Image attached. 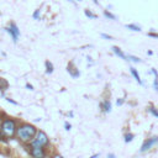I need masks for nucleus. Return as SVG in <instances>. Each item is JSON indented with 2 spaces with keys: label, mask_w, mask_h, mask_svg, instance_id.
Instances as JSON below:
<instances>
[{
  "label": "nucleus",
  "mask_w": 158,
  "mask_h": 158,
  "mask_svg": "<svg viewBox=\"0 0 158 158\" xmlns=\"http://www.w3.org/2000/svg\"><path fill=\"white\" fill-rule=\"evenodd\" d=\"M16 133H17V137H19L21 141L27 142V141H30L31 138L35 137V135L37 133V131H36L35 126H32V125H30V123H25V125H22V126H20V127L17 128Z\"/></svg>",
  "instance_id": "nucleus-1"
},
{
  "label": "nucleus",
  "mask_w": 158,
  "mask_h": 158,
  "mask_svg": "<svg viewBox=\"0 0 158 158\" xmlns=\"http://www.w3.org/2000/svg\"><path fill=\"white\" fill-rule=\"evenodd\" d=\"M15 121L12 120H5L1 123V132L6 137H12L15 135Z\"/></svg>",
  "instance_id": "nucleus-2"
},
{
  "label": "nucleus",
  "mask_w": 158,
  "mask_h": 158,
  "mask_svg": "<svg viewBox=\"0 0 158 158\" xmlns=\"http://www.w3.org/2000/svg\"><path fill=\"white\" fill-rule=\"evenodd\" d=\"M31 144L41 146V147H43V146L48 144V137H47V135H46L43 131H38V132L36 133V137H35V139L32 141V143H31Z\"/></svg>",
  "instance_id": "nucleus-3"
},
{
  "label": "nucleus",
  "mask_w": 158,
  "mask_h": 158,
  "mask_svg": "<svg viewBox=\"0 0 158 158\" xmlns=\"http://www.w3.org/2000/svg\"><path fill=\"white\" fill-rule=\"evenodd\" d=\"M31 154H32L33 158H43L44 157V151L41 146L31 144Z\"/></svg>",
  "instance_id": "nucleus-4"
},
{
  "label": "nucleus",
  "mask_w": 158,
  "mask_h": 158,
  "mask_svg": "<svg viewBox=\"0 0 158 158\" xmlns=\"http://www.w3.org/2000/svg\"><path fill=\"white\" fill-rule=\"evenodd\" d=\"M157 142H158V137H152V138L146 139L144 143H143L142 147H141V152H146V151L151 149V147H152L153 144H156Z\"/></svg>",
  "instance_id": "nucleus-5"
},
{
  "label": "nucleus",
  "mask_w": 158,
  "mask_h": 158,
  "mask_svg": "<svg viewBox=\"0 0 158 158\" xmlns=\"http://www.w3.org/2000/svg\"><path fill=\"white\" fill-rule=\"evenodd\" d=\"M7 31L12 35V38H14V41H16L17 40V37H19V30H17V27H16V25L15 23H11V26H10V28H7Z\"/></svg>",
  "instance_id": "nucleus-6"
},
{
  "label": "nucleus",
  "mask_w": 158,
  "mask_h": 158,
  "mask_svg": "<svg viewBox=\"0 0 158 158\" xmlns=\"http://www.w3.org/2000/svg\"><path fill=\"white\" fill-rule=\"evenodd\" d=\"M112 51H114V53H115L116 56H118L121 59H125V60H127V57H126V54H125V53H123V52H122V51H121L118 47L114 46V47H112Z\"/></svg>",
  "instance_id": "nucleus-7"
},
{
  "label": "nucleus",
  "mask_w": 158,
  "mask_h": 158,
  "mask_svg": "<svg viewBox=\"0 0 158 158\" xmlns=\"http://www.w3.org/2000/svg\"><path fill=\"white\" fill-rule=\"evenodd\" d=\"M151 72H152V74L154 75V81H153V88H154V90H156V91H158V73L156 72V69H152Z\"/></svg>",
  "instance_id": "nucleus-8"
},
{
  "label": "nucleus",
  "mask_w": 158,
  "mask_h": 158,
  "mask_svg": "<svg viewBox=\"0 0 158 158\" xmlns=\"http://www.w3.org/2000/svg\"><path fill=\"white\" fill-rule=\"evenodd\" d=\"M131 74L133 75V78L136 79V81H137L138 84H142V80H141V78H139V74L137 73V70H136L135 68H131Z\"/></svg>",
  "instance_id": "nucleus-9"
},
{
  "label": "nucleus",
  "mask_w": 158,
  "mask_h": 158,
  "mask_svg": "<svg viewBox=\"0 0 158 158\" xmlns=\"http://www.w3.org/2000/svg\"><path fill=\"white\" fill-rule=\"evenodd\" d=\"M101 106H102V109H104L105 112H110V111H111V104H110L109 100H105V101L102 102Z\"/></svg>",
  "instance_id": "nucleus-10"
},
{
  "label": "nucleus",
  "mask_w": 158,
  "mask_h": 158,
  "mask_svg": "<svg viewBox=\"0 0 158 158\" xmlns=\"http://www.w3.org/2000/svg\"><path fill=\"white\" fill-rule=\"evenodd\" d=\"M126 27H127V28H130V30H132V31H141V27H139V26H137V25H133V23L126 25Z\"/></svg>",
  "instance_id": "nucleus-11"
},
{
  "label": "nucleus",
  "mask_w": 158,
  "mask_h": 158,
  "mask_svg": "<svg viewBox=\"0 0 158 158\" xmlns=\"http://www.w3.org/2000/svg\"><path fill=\"white\" fill-rule=\"evenodd\" d=\"M46 67H47V73H52V72H53V65H52V63L46 62Z\"/></svg>",
  "instance_id": "nucleus-12"
},
{
  "label": "nucleus",
  "mask_w": 158,
  "mask_h": 158,
  "mask_svg": "<svg viewBox=\"0 0 158 158\" xmlns=\"http://www.w3.org/2000/svg\"><path fill=\"white\" fill-rule=\"evenodd\" d=\"M132 139H133V135H132V133L125 135V142H131Z\"/></svg>",
  "instance_id": "nucleus-13"
},
{
  "label": "nucleus",
  "mask_w": 158,
  "mask_h": 158,
  "mask_svg": "<svg viewBox=\"0 0 158 158\" xmlns=\"http://www.w3.org/2000/svg\"><path fill=\"white\" fill-rule=\"evenodd\" d=\"M104 15L106 16V17H109V19H111V20H115L116 17H115V15H112L111 12H109V11H104Z\"/></svg>",
  "instance_id": "nucleus-14"
},
{
  "label": "nucleus",
  "mask_w": 158,
  "mask_h": 158,
  "mask_svg": "<svg viewBox=\"0 0 158 158\" xmlns=\"http://www.w3.org/2000/svg\"><path fill=\"white\" fill-rule=\"evenodd\" d=\"M85 15H86L88 17H90V19H95V17H96V16H95L91 11H89V10H85Z\"/></svg>",
  "instance_id": "nucleus-15"
},
{
  "label": "nucleus",
  "mask_w": 158,
  "mask_h": 158,
  "mask_svg": "<svg viewBox=\"0 0 158 158\" xmlns=\"http://www.w3.org/2000/svg\"><path fill=\"white\" fill-rule=\"evenodd\" d=\"M127 58H128L130 60H132V62H136V63H137V62H141V59L137 58V57H135V56H128Z\"/></svg>",
  "instance_id": "nucleus-16"
},
{
  "label": "nucleus",
  "mask_w": 158,
  "mask_h": 158,
  "mask_svg": "<svg viewBox=\"0 0 158 158\" xmlns=\"http://www.w3.org/2000/svg\"><path fill=\"white\" fill-rule=\"evenodd\" d=\"M149 111H151V112H152V114H153L156 117H158V111H157L154 107H149Z\"/></svg>",
  "instance_id": "nucleus-17"
},
{
  "label": "nucleus",
  "mask_w": 158,
  "mask_h": 158,
  "mask_svg": "<svg viewBox=\"0 0 158 158\" xmlns=\"http://www.w3.org/2000/svg\"><path fill=\"white\" fill-rule=\"evenodd\" d=\"M101 37H104V38H106V40H111V38H112L111 36H109V35H105V33H101Z\"/></svg>",
  "instance_id": "nucleus-18"
},
{
  "label": "nucleus",
  "mask_w": 158,
  "mask_h": 158,
  "mask_svg": "<svg viewBox=\"0 0 158 158\" xmlns=\"http://www.w3.org/2000/svg\"><path fill=\"white\" fill-rule=\"evenodd\" d=\"M38 12H40V11L37 10V11H36V12L33 14V17H35V19H37V17H38Z\"/></svg>",
  "instance_id": "nucleus-19"
},
{
  "label": "nucleus",
  "mask_w": 158,
  "mask_h": 158,
  "mask_svg": "<svg viewBox=\"0 0 158 158\" xmlns=\"http://www.w3.org/2000/svg\"><path fill=\"white\" fill-rule=\"evenodd\" d=\"M107 158H116V156H115V154H112V153H110V154L107 156Z\"/></svg>",
  "instance_id": "nucleus-20"
},
{
  "label": "nucleus",
  "mask_w": 158,
  "mask_h": 158,
  "mask_svg": "<svg viewBox=\"0 0 158 158\" xmlns=\"http://www.w3.org/2000/svg\"><path fill=\"white\" fill-rule=\"evenodd\" d=\"M65 130H70V125L65 122Z\"/></svg>",
  "instance_id": "nucleus-21"
},
{
  "label": "nucleus",
  "mask_w": 158,
  "mask_h": 158,
  "mask_svg": "<svg viewBox=\"0 0 158 158\" xmlns=\"http://www.w3.org/2000/svg\"><path fill=\"white\" fill-rule=\"evenodd\" d=\"M122 102H123V100H122V99H121V100H117V105H121Z\"/></svg>",
  "instance_id": "nucleus-22"
},
{
  "label": "nucleus",
  "mask_w": 158,
  "mask_h": 158,
  "mask_svg": "<svg viewBox=\"0 0 158 158\" xmlns=\"http://www.w3.org/2000/svg\"><path fill=\"white\" fill-rule=\"evenodd\" d=\"M59 158H62V157H59Z\"/></svg>",
  "instance_id": "nucleus-23"
}]
</instances>
